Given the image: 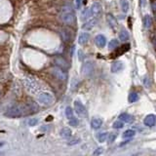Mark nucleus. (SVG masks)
I'll list each match as a JSON object with an SVG mask.
<instances>
[{
  "mask_svg": "<svg viewBox=\"0 0 156 156\" xmlns=\"http://www.w3.org/2000/svg\"><path fill=\"white\" fill-rule=\"evenodd\" d=\"M29 113H31V112L29 110L27 104H17L10 107L5 115L10 117V118H16V117L27 116Z\"/></svg>",
  "mask_w": 156,
  "mask_h": 156,
  "instance_id": "f257e3e1",
  "label": "nucleus"
},
{
  "mask_svg": "<svg viewBox=\"0 0 156 156\" xmlns=\"http://www.w3.org/2000/svg\"><path fill=\"white\" fill-rule=\"evenodd\" d=\"M60 20L66 24L71 26L75 23V14L70 6H63L60 13Z\"/></svg>",
  "mask_w": 156,
  "mask_h": 156,
  "instance_id": "f03ea898",
  "label": "nucleus"
},
{
  "mask_svg": "<svg viewBox=\"0 0 156 156\" xmlns=\"http://www.w3.org/2000/svg\"><path fill=\"white\" fill-rule=\"evenodd\" d=\"M37 101L40 105L44 106H49L52 105L54 102V97L51 93L48 92H42L38 95L37 97Z\"/></svg>",
  "mask_w": 156,
  "mask_h": 156,
  "instance_id": "7ed1b4c3",
  "label": "nucleus"
},
{
  "mask_svg": "<svg viewBox=\"0 0 156 156\" xmlns=\"http://www.w3.org/2000/svg\"><path fill=\"white\" fill-rule=\"evenodd\" d=\"M81 70H82V73L83 75L85 76H91L93 73H94V63H93L91 61H88V62H85L82 65V67H81Z\"/></svg>",
  "mask_w": 156,
  "mask_h": 156,
  "instance_id": "20e7f679",
  "label": "nucleus"
},
{
  "mask_svg": "<svg viewBox=\"0 0 156 156\" xmlns=\"http://www.w3.org/2000/svg\"><path fill=\"white\" fill-rule=\"evenodd\" d=\"M24 83H26V86H27V89L31 92V93H35L37 90H38V84L36 80L34 79L33 77L31 76H28L26 78V81H24Z\"/></svg>",
  "mask_w": 156,
  "mask_h": 156,
  "instance_id": "39448f33",
  "label": "nucleus"
},
{
  "mask_svg": "<svg viewBox=\"0 0 156 156\" xmlns=\"http://www.w3.org/2000/svg\"><path fill=\"white\" fill-rule=\"evenodd\" d=\"M51 73L60 81H66V73L65 72V69H62V68H61V67H58V66L53 67L51 69Z\"/></svg>",
  "mask_w": 156,
  "mask_h": 156,
  "instance_id": "423d86ee",
  "label": "nucleus"
},
{
  "mask_svg": "<svg viewBox=\"0 0 156 156\" xmlns=\"http://www.w3.org/2000/svg\"><path fill=\"white\" fill-rule=\"evenodd\" d=\"M74 109L76 113L80 116H86L87 115V110L84 105L82 104L80 101H74Z\"/></svg>",
  "mask_w": 156,
  "mask_h": 156,
  "instance_id": "0eeeda50",
  "label": "nucleus"
},
{
  "mask_svg": "<svg viewBox=\"0 0 156 156\" xmlns=\"http://www.w3.org/2000/svg\"><path fill=\"white\" fill-rule=\"evenodd\" d=\"M54 61H55V63L57 65V66L61 67V68H62V69H65V70L69 67V63H68V62L63 57L58 56V57H56L55 58H54Z\"/></svg>",
  "mask_w": 156,
  "mask_h": 156,
  "instance_id": "6e6552de",
  "label": "nucleus"
},
{
  "mask_svg": "<svg viewBox=\"0 0 156 156\" xmlns=\"http://www.w3.org/2000/svg\"><path fill=\"white\" fill-rule=\"evenodd\" d=\"M101 10H102V7H101V3H99V2L93 3L92 7L90 8L92 17H99L101 15Z\"/></svg>",
  "mask_w": 156,
  "mask_h": 156,
  "instance_id": "1a4fd4ad",
  "label": "nucleus"
},
{
  "mask_svg": "<svg viewBox=\"0 0 156 156\" xmlns=\"http://www.w3.org/2000/svg\"><path fill=\"white\" fill-rule=\"evenodd\" d=\"M144 125L147 127H153L156 125V115L148 114L144 118Z\"/></svg>",
  "mask_w": 156,
  "mask_h": 156,
  "instance_id": "9d476101",
  "label": "nucleus"
},
{
  "mask_svg": "<svg viewBox=\"0 0 156 156\" xmlns=\"http://www.w3.org/2000/svg\"><path fill=\"white\" fill-rule=\"evenodd\" d=\"M123 68H124V65H123V62H122L121 61H116V62H114L111 65L110 70H111V72L116 73V72H119V71H121L122 69H123Z\"/></svg>",
  "mask_w": 156,
  "mask_h": 156,
  "instance_id": "9b49d317",
  "label": "nucleus"
},
{
  "mask_svg": "<svg viewBox=\"0 0 156 156\" xmlns=\"http://www.w3.org/2000/svg\"><path fill=\"white\" fill-rule=\"evenodd\" d=\"M95 43L99 48H104L106 44V38L101 34H99L95 37Z\"/></svg>",
  "mask_w": 156,
  "mask_h": 156,
  "instance_id": "f8f14e48",
  "label": "nucleus"
},
{
  "mask_svg": "<svg viewBox=\"0 0 156 156\" xmlns=\"http://www.w3.org/2000/svg\"><path fill=\"white\" fill-rule=\"evenodd\" d=\"M106 21H107V23L109 24V27L111 28H116L117 26H118V23H117V21H116L115 17L112 14H107L106 15Z\"/></svg>",
  "mask_w": 156,
  "mask_h": 156,
  "instance_id": "ddd939ff",
  "label": "nucleus"
},
{
  "mask_svg": "<svg viewBox=\"0 0 156 156\" xmlns=\"http://www.w3.org/2000/svg\"><path fill=\"white\" fill-rule=\"evenodd\" d=\"M61 35L63 39V41L68 42V41H70V39H71V31L67 28H62Z\"/></svg>",
  "mask_w": 156,
  "mask_h": 156,
  "instance_id": "4468645a",
  "label": "nucleus"
},
{
  "mask_svg": "<svg viewBox=\"0 0 156 156\" xmlns=\"http://www.w3.org/2000/svg\"><path fill=\"white\" fill-rule=\"evenodd\" d=\"M90 38V35L88 34L87 32H82L79 37H78V43L80 44V45H85V44L88 42Z\"/></svg>",
  "mask_w": 156,
  "mask_h": 156,
  "instance_id": "2eb2a0df",
  "label": "nucleus"
},
{
  "mask_svg": "<svg viewBox=\"0 0 156 156\" xmlns=\"http://www.w3.org/2000/svg\"><path fill=\"white\" fill-rule=\"evenodd\" d=\"M97 23V20L96 19H93V20H90V21L86 22L84 24H83V28L85 29V30H91L92 28H94V27L96 26Z\"/></svg>",
  "mask_w": 156,
  "mask_h": 156,
  "instance_id": "dca6fc26",
  "label": "nucleus"
},
{
  "mask_svg": "<svg viewBox=\"0 0 156 156\" xmlns=\"http://www.w3.org/2000/svg\"><path fill=\"white\" fill-rule=\"evenodd\" d=\"M119 119L122 120L123 122H125V123H132V122L134 121V118L133 116H132L131 114L129 113H122L119 115Z\"/></svg>",
  "mask_w": 156,
  "mask_h": 156,
  "instance_id": "f3484780",
  "label": "nucleus"
},
{
  "mask_svg": "<svg viewBox=\"0 0 156 156\" xmlns=\"http://www.w3.org/2000/svg\"><path fill=\"white\" fill-rule=\"evenodd\" d=\"M102 125V120L101 118H94L92 121H91V126L93 129L95 130H98L100 129Z\"/></svg>",
  "mask_w": 156,
  "mask_h": 156,
  "instance_id": "a211bd4d",
  "label": "nucleus"
},
{
  "mask_svg": "<svg viewBox=\"0 0 156 156\" xmlns=\"http://www.w3.org/2000/svg\"><path fill=\"white\" fill-rule=\"evenodd\" d=\"M129 32L127 31V29L125 28H122L121 29V31L119 33V38H120V40L121 41H123V42H126V41H128L129 40Z\"/></svg>",
  "mask_w": 156,
  "mask_h": 156,
  "instance_id": "6ab92c4d",
  "label": "nucleus"
},
{
  "mask_svg": "<svg viewBox=\"0 0 156 156\" xmlns=\"http://www.w3.org/2000/svg\"><path fill=\"white\" fill-rule=\"evenodd\" d=\"M152 26V18L150 15H145L144 17V27L145 28H150Z\"/></svg>",
  "mask_w": 156,
  "mask_h": 156,
  "instance_id": "aec40b11",
  "label": "nucleus"
},
{
  "mask_svg": "<svg viewBox=\"0 0 156 156\" xmlns=\"http://www.w3.org/2000/svg\"><path fill=\"white\" fill-rule=\"evenodd\" d=\"M61 136L63 139H68V138H70L71 136V130L69 128H62L61 130Z\"/></svg>",
  "mask_w": 156,
  "mask_h": 156,
  "instance_id": "412c9836",
  "label": "nucleus"
},
{
  "mask_svg": "<svg viewBox=\"0 0 156 156\" xmlns=\"http://www.w3.org/2000/svg\"><path fill=\"white\" fill-rule=\"evenodd\" d=\"M120 4H121V8L123 10V12L127 13L129 11V8H130L129 0H120Z\"/></svg>",
  "mask_w": 156,
  "mask_h": 156,
  "instance_id": "4be33fe9",
  "label": "nucleus"
},
{
  "mask_svg": "<svg viewBox=\"0 0 156 156\" xmlns=\"http://www.w3.org/2000/svg\"><path fill=\"white\" fill-rule=\"evenodd\" d=\"M27 105L29 107V110H30L31 113H34V112H37L38 111V105H36V102L34 101H28L27 102Z\"/></svg>",
  "mask_w": 156,
  "mask_h": 156,
  "instance_id": "5701e85b",
  "label": "nucleus"
},
{
  "mask_svg": "<svg viewBox=\"0 0 156 156\" xmlns=\"http://www.w3.org/2000/svg\"><path fill=\"white\" fill-rule=\"evenodd\" d=\"M128 100H129V102H130V104H133V102H136V101L139 100V95L136 94V93H135V92H132V93H130Z\"/></svg>",
  "mask_w": 156,
  "mask_h": 156,
  "instance_id": "b1692460",
  "label": "nucleus"
},
{
  "mask_svg": "<svg viewBox=\"0 0 156 156\" xmlns=\"http://www.w3.org/2000/svg\"><path fill=\"white\" fill-rule=\"evenodd\" d=\"M107 138H108V134L106 132H102V133L99 134V136H98V139H99L100 143H104V141L107 140Z\"/></svg>",
  "mask_w": 156,
  "mask_h": 156,
  "instance_id": "393cba45",
  "label": "nucleus"
},
{
  "mask_svg": "<svg viewBox=\"0 0 156 156\" xmlns=\"http://www.w3.org/2000/svg\"><path fill=\"white\" fill-rule=\"evenodd\" d=\"M136 135V132L134 130H127L124 132V134H123V138H132V136H134Z\"/></svg>",
  "mask_w": 156,
  "mask_h": 156,
  "instance_id": "a878e982",
  "label": "nucleus"
},
{
  "mask_svg": "<svg viewBox=\"0 0 156 156\" xmlns=\"http://www.w3.org/2000/svg\"><path fill=\"white\" fill-rule=\"evenodd\" d=\"M118 45H119L118 40H116V39H112L108 44V47H109L110 50H113V49H116L117 47H118Z\"/></svg>",
  "mask_w": 156,
  "mask_h": 156,
  "instance_id": "bb28decb",
  "label": "nucleus"
},
{
  "mask_svg": "<svg viewBox=\"0 0 156 156\" xmlns=\"http://www.w3.org/2000/svg\"><path fill=\"white\" fill-rule=\"evenodd\" d=\"M66 116L68 118V120L74 117V116H73V110H72V108L70 106H67L66 108Z\"/></svg>",
  "mask_w": 156,
  "mask_h": 156,
  "instance_id": "cd10ccee",
  "label": "nucleus"
},
{
  "mask_svg": "<svg viewBox=\"0 0 156 156\" xmlns=\"http://www.w3.org/2000/svg\"><path fill=\"white\" fill-rule=\"evenodd\" d=\"M90 17H92L90 9H85L82 13V20H88Z\"/></svg>",
  "mask_w": 156,
  "mask_h": 156,
  "instance_id": "c85d7f7f",
  "label": "nucleus"
},
{
  "mask_svg": "<svg viewBox=\"0 0 156 156\" xmlns=\"http://www.w3.org/2000/svg\"><path fill=\"white\" fill-rule=\"evenodd\" d=\"M124 127V124H123V122H122V120H117L115 121L114 123H113V128L115 129H122Z\"/></svg>",
  "mask_w": 156,
  "mask_h": 156,
  "instance_id": "c756f323",
  "label": "nucleus"
},
{
  "mask_svg": "<svg viewBox=\"0 0 156 156\" xmlns=\"http://www.w3.org/2000/svg\"><path fill=\"white\" fill-rule=\"evenodd\" d=\"M143 82H144V85L146 88H149L150 85H151V80H150V78H149L148 75L144 76V78L143 79Z\"/></svg>",
  "mask_w": 156,
  "mask_h": 156,
  "instance_id": "7c9ffc66",
  "label": "nucleus"
},
{
  "mask_svg": "<svg viewBox=\"0 0 156 156\" xmlns=\"http://www.w3.org/2000/svg\"><path fill=\"white\" fill-rule=\"evenodd\" d=\"M37 123H38V119H37V118H30V119H29V120L27 121L28 126H30V127L35 126Z\"/></svg>",
  "mask_w": 156,
  "mask_h": 156,
  "instance_id": "2f4dec72",
  "label": "nucleus"
},
{
  "mask_svg": "<svg viewBox=\"0 0 156 156\" xmlns=\"http://www.w3.org/2000/svg\"><path fill=\"white\" fill-rule=\"evenodd\" d=\"M69 125L73 126V127H77L78 126V120H77V118L73 117V118L69 119Z\"/></svg>",
  "mask_w": 156,
  "mask_h": 156,
  "instance_id": "473e14b6",
  "label": "nucleus"
},
{
  "mask_svg": "<svg viewBox=\"0 0 156 156\" xmlns=\"http://www.w3.org/2000/svg\"><path fill=\"white\" fill-rule=\"evenodd\" d=\"M115 138H116V134L111 133V134L108 136V140H109V143H112V141H114Z\"/></svg>",
  "mask_w": 156,
  "mask_h": 156,
  "instance_id": "72a5a7b5",
  "label": "nucleus"
},
{
  "mask_svg": "<svg viewBox=\"0 0 156 156\" xmlns=\"http://www.w3.org/2000/svg\"><path fill=\"white\" fill-rule=\"evenodd\" d=\"M83 0H76V7H77V9H80L81 8V6H82V2Z\"/></svg>",
  "mask_w": 156,
  "mask_h": 156,
  "instance_id": "f704fd0d",
  "label": "nucleus"
},
{
  "mask_svg": "<svg viewBox=\"0 0 156 156\" xmlns=\"http://www.w3.org/2000/svg\"><path fill=\"white\" fill-rule=\"evenodd\" d=\"M151 7H152V9L156 12V0H154V1L152 2V4H151Z\"/></svg>",
  "mask_w": 156,
  "mask_h": 156,
  "instance_id": "c9c22d12",
  "label": "nucleus"
},
{
  "mask_svg": "<svg viewBox=\"0 0 156 156\" xmlns=\"http://www.w3.org/2000/svg\"><path fill=\"white\" fill-rule=\"evenodd\" d=\"M101 150H102V148H101V147H100V148H99V150H98V151H95V152H94V154H99V153L101 152Z\"/></svg>",
  "mask_w": 156,
  "mask_h": 156,
  "instance_id": "e433bc0d",
  "label": "nucleus"
},
{
  "mask_svg": "<svg viewBox=\"0 0 156 156\" xmlns=\"http://www.w3.org/2000/svg\"><path fill=\"white\" fill-rule=\"evenodd\" d=\"M1 98H2V92L0 91V99H1Z\"/></svg>",
  "mask_w": 156,
  "mask_h": 156,
  "instance_id": "4c0bfd02",
  "label": "nucleus"
},
{
  "mask_svg": "<svg viewBox=\"0 0 156 156\" xmlns=\"http://www.w3.org/2000/svg\"><path fill=\"white\" fill-rule=\"evenodd\" d=\"M0 154H1V153H0Z\"/></svg>",
  "mask_w": 156,
  "mask_h": 156,
  "instance_id": "58836bf2",
  "label": "nucleus"
}]
</instances>
